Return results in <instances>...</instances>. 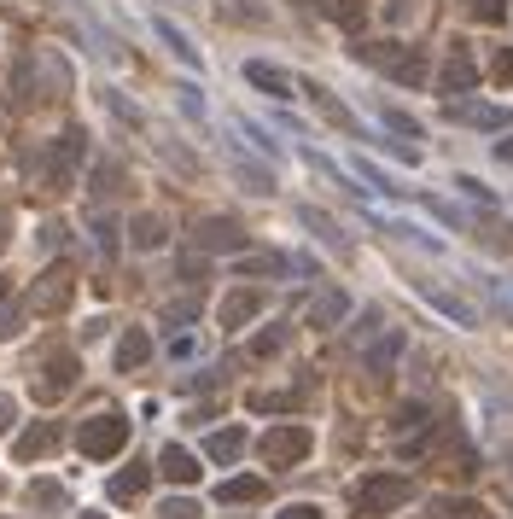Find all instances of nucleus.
I'll list each match as a JSON object with an SVG mask.
<instances>
[{
    "instance_id": "a878e982",
    "label": "nucleus",
    "mask_w": 513,
    "mask_h": 519,
    "mask_svg": "<svg viewBox=\"0 0 513 519\" xmlns=\"http://www.w3.org/2000/svg\"><path fill=\"white\" fill-rule=\"evenodd\" d=\"M105 105H111V111H117L123 123H140V111H135L129 100H123V94H111V88H105Z\"/></svg>"
},
{
    "instance_id": "aec40b11",
    "label": "nucleus",
    "mask_w": 513,
    "mask_h": 519,
    "mask_svg": "<svg viewBox=\"0 0 513 519\" xmlns=\"http://www.w3.org/2000/svg\"><path fill=\"white\" fill-rule=\"evenodd\" d=\"M280 257H240V275H280Z\"/></svg>"
},
{
    "instance_id": "4468645a",
    "label": "nucleus",
    "mask_w": 513,
    "mask_h": 519,
    "mask_svg": "<svg viewBox=\"0 0 513 519\" xmlns=\"http://www.w3.org/2000/svg\"><path fill=\"white\" fill-rule=\"evenodd\" d=\"M129 240H135L140 251H158V245L170 240V234H164V216H152V210L135 216V222H129Z\"/></svg>"
},
{
    "instance_id": "6e6552de",
    "label": "nucleus",
    "mask_w": 513,
    "mask_h": 519,
    "mask_svg": "<svg viewBox=\"0 0 513 519\" xmlns=\"http://www.w3.org/2000/svg\"><path fill=\"white\" fill-rule=\"evenodd\" d=\"M146 356H152V333H146V327H129V333L117 339V356H111V362H117V374H135Z\"/></svg>"
},
{
    "instance_id": "a211bd4d",
    "label": "nucleus",
    "mask_w": 513,
    "mask_h": 519,
    "mask_svg": "<svg viewBox=\"0 0 513 519\" xmlns=\"http://www.w3.org/2000/svg\"><path fill=\"white\" fill-rule=\"evenodd\" d=\"M344 310H350V304H344V292H327V298L309 310V327H333V321H344Z\"/></svg>"
},
{
    "instance_id": "9b49d317",
    "label": "nucleus",
    "mask_w": 513,
    "mask_h": 519,
    "mask_svg": "<svg viewBox=\"0 0 513 519\" xmlns=\"http://www.w3.org/2000/svg\"><path fill=\"white\" fill-rule=\"evenodd\" d=\"M146 485H152V467H129V473H117V479L105 485V496H111V502H135Z\"/></svg>"
},
{
    "instance_id": "2f4dec72",
    "label": "nucleus",
    "mask_w": 513,
    "mask_h": 519,
    "mask_svg": "<svg viewBox=\"0 0 513 519\" xmlns=\"http://www.w3.org/2000/svg\"><path fill=\"white\" fill-rule=\"evenodd\" d=\"M82 519H105V514H82Z\"/></svg>"
},
{
    "instance_id": "cd10ccee",
    "label": "nucleus",
    "mask_w": 513,
    "mask_h": 519,
    "mask_svg": "<svg viewBox=\"0 0 513 519\" xmlns=\"http://www.w3.org/2000/svg\"><path fill=\"white\" fill-rule=\"evenodd\" d=\"M158 514H164V519H193V514H199V508H193V502H164Z\"/></svg>"
},
{
    "instance_id": "9d476101",
    "label": "nucleus",
    "mask_w": 513,
    "mask_h": 519,
    "mask_svg": "<svg viewBox=\"0 0 513 519\" xmlns=\"http://www.w3.org/2000/svg\"><path fill=\"white\" fill-rule=\"evenodd\" d=\"M70 385H76V356H53V362H47V374H41V397H59V391H70Z\"/></svg>"
},
{
    "instance_id": "ddd939ff",
    "label": "nucleus",
    "mask_w": 513,
    "mask_h": 519,
    "mask_svg": "<svg viewBox=\"0 0 513 519\" xmlns=\"http://www.w3.org/2000/svg\"><path fill=\"white\" fill-rule=\"evenodd\" d=\"M245 82H251V88H263V94H274V100H286V94H292V82H286L274 65H257V59L245 65Z\"/></svg>"
},
{
    "instance_id": "2eb2a0df",
    "label": "nucleus",
    "mask_w": 513,
    "mask_h": 519,
    "mask_svg": "<svg viewBox=\"0 0 513 519\" xmlns=\"http://www.w3.org/2000/svg\"><path fill=\"white\" fill-rule=\"evenodd\" d=\"M263 496H269V479H228L216 490V502H228V508L234 502H263Z\"/></svg>"
},
{
    "instance_id": "412c9836",
    "label": "nucleus",
    "mask_w": 513,
    "mask_h": 519,
    "mask_svg": "<svg viewBox=\"0 0 513 519\" xmlns=\"http://www.w3.org/2000/svg\"><path fill=\"white\" fill-rule=\"evenodd\" d=\"M94 240L105 245V257L117 251V222H111V216H94Z\"/></svg>"
},
{
    "instance_id": "f03ea898",
    "label": "nucleus",
    "mask_w": 513,
    "mask_h": 519,
    "mask_svg": "<svg viewBox=\"0 0 513 519\" xmlns=\"http://www.w3.org/2000/svg\"><path fill=\"white\" fill-rule=\"evenodd\" d=\"M409 496H414L409 479H397V473H374V479L356 485V508H362V514H391V508H403Z\"/></svg>"
},
{
    "instance_id": "f8f14e48",
    "label": "nucleus",
    "mask_w": 513,
    "mask_h": 519,
    "mask_svg": "<svg viewBox=\"0 0 513 519\" xmlns=\"http://www.w3.org/2000/svg\"><path fill=\"white\" fill-rule=\"evenodd\" d=\"M205 455H210V461H240V455H245V432H240V426L210 432V438H205Z\"/></svg>"
},
{
    "instance_id": "39448f33",
    "label": "nucleus",
    "mask_w": 513,
    "mask_h": 519,
    "mask_svg": "<svg viewBox=\"0 0 513 519\" xmlns=\"http://www.w3.org/2000/svg\"><path fill=\"white\" fill-rule=\"evenodd\" d=\"M193 245H199V251H240L245 228L240 222H228V216H205V222L193 228Z\"/></svg>"
},
{
    "instance_id": "b1692460",
    "label": "nucleus",
    "mask_w": 513,
    "mask_h": 519,
    "mask_svg": "<svg viewBox=\"0 0 513 519\" xmlns=\"http://www.w3.org/2000/svg\"><path fill=\"white\" fill-rule=\"evenodd\" d=\"M473 12H479L484 24H502V18H508V6H502V0H473Z\"/></svg>"
},
{
    "instance_id": "7c9ffc66",
    "label": "nucleus",
    "mask_w": 513,
    "mask_h": 519,
    "mask_svg": "<svg viewBox=\"0 0 513 519\" xmlns=\"http://www.w3.org/2000/svg\"><path fill=\"white\" fill-rule=\"evenodd\" d=\"M280 519H321V514H315L309 502H298V508H286V514H280Z\"/></svg>"
},
{
    "instance_id": "dca6fc26",
    "label": "nucleus",
    "mask_w": 513,
    "mask_h": 519,
    "mask_svg": "<svg viewBox=\"0 0 513 519\" xmlns=\"http://www.w3.org/2000/svg\"><path fill=\"white\" fill-rule=\"evenodd\" d=\"M257 310H263V298H257V292H234V298L222 304V327H245Z\"/></svg>"
},
{
    "instance_id": "f3484780",
    "label": "nucleus",
    "mask_w": 513,
    "mask_h": 519,
    "mask_svg": "<svg viewBox=\"0 0 513 519\" xmlns=\"http://www.w3.org/2000/svg\"><path fill=\"white\" fill-rule=\"evenodd\" d=\"M473 76H479L473 59H467V53H455V59L444 65V88H449V94H461V88H473Z\"/></svg>"
},
{
    "instance_id": "5701e85b",
    "label": "nucleus",
    "mask_w": 513,
    "mask_h": 519,
    "mask_svg": "<svg viewBox=\"0 0 513 519\" xmlns=\"http://www.w3.org/2000/svg\"><path fill=\"white\" fill-rule=\"evenodd\" d=\"M158 35H164V41H170L175 53H181V59H187V65H193V59H199V53H193V47H187V41H181V30H175V24H158Z\"/></svg>"
},
{
    "instance_id": "20e7f679",
    "label": "nucleus",
    "mask_w": 513,
    "mask_h": 519,
    "mask_svg": "<svg viewBox=\"0 0 513 519\" xmlns=\"http://www.w3.org/2000/svg\"><path fill=\"white\" fill-rule=\"evenodd\" d=\"M257 450H263L269 467H292V461H304V455H309V432H304V426H274Z\"/></svg>"
},
{
    "instance_id": "0eeeda50",
    "label": "nucleus",
    "mask_w": 513,
    "mask_h": 519,
    "mask_svg": "<svg viewBox=\"0 0 513 519\" xmlns=\"http://www.w3.org/2000/svg\"><path fill=\"white\" fill-rule=\"evenodd\" d=\"M53 444H59V420H35L30 432L12 444V461H41V455L53 450Z\"/></svg>"
},
{
    "instance_id": "423d86ee",
    "label": "nucleus",
    "mask_w": 513,
    "mask_h": 519,
    "mask_svg": "<svg viewBox=\"0 0 513 519\" xmlns=\"http://www.w3.org/2000/svg\"><path fill=\"white\" fill-rule=\"evenodd\" d=\"M65 298H70V275H65V269H47V275H41V286L24 298V315H47V310H59Z\"/></svg>"
},
{
    "instance_id": "4be33fe9",
    "label": "nucleus",
    "mask_w": 513,
    "mask_h": 519,
    "mask_svg": "<svg viewBox=\"0 0 513 519\" xmlns=\"http://www.w3.org/2000/svg\"><path fill=\"white\" fill-rule=\"evenodd\" d=\"M12 333H24V310H12V304H0V339H12Z\"/></svg>"
},
{
    "instance_id": "1a4fd4ad",
    "label": "nucleus",
    "mask_w": 513,
    "mask_h": 519,
    "mask_svg": "<svg viewBox=\"0 0 513 519\" xmlns=\"http://www.w3.org/2000/svg\"><path fill=\"white\" fill-rule=\"evenodd\" d=\"M158 473H164L170 485H193V479H199V461L181 450V444H170V450L158 455Z\"/></svg>"
},
{
    "instance_id": "c756f323",
    "label": "nucleus",
    "mask_w": 513,
    "mask_h": 519,
    "mask_svg": "<svg viewBox=\"0 0 513 519\" xmlns=\"http://www.w3.org/2000/svg\"><path fill=\"white\" fill-rule=\"evenodd\" d=\"M18 415V403H12V397H6V391H0V432H6V420Z\"/></svg>"
},
{
    "instance_id": "f257e3e1",
    "label": "nucleus",
    "mask_w": 513,
    "mask_h": 519,
    "mask_svg": "<svg viewBox=\"0 0 513 519\" xmlns=\"http://www.w3.org/2000/svg\"><path fill=\"white\" fill-rule=\"evenodd\" d=\"M123 444H129V420L117 415V409L88 415L82 420V432H76V450L88 455V461H105V455H117Z\"/></svg>"
},
{
    "instance_id": "7ed1b4c3",
    "label": "nucleus",
    "mask_w": 513,
    "mask_h": 519,
    "mask_svg": "<svg viewBox=\"0 0 513 519\" xmlns=\"http://www.w3.org/2000/svg\"><path fill=\"white\" fill-rule=\"evenodd\" d=\"M362 59L379 65V70H391L397 82H426V59L409 53V47H391V41H385V47H362Z\"/></svg>"
},
{
    "instance_id": "393cba45",
    "label": "nucleus",
    "mask_w": 513,
    "mask_h": 519,
    "mask_svg": "<svg viewBox=\"0 0 513 519\" xmlns=\"http://www.w3.org/2000/svg\"><path fill=\"white\" fill-rule=\"evenodd\" d=\"M175 321H199V304H193V298H187V304H170V310H164V327H175Z\"/></svg>"
},
{
    "instance_id": "bb28decb",
    "label": "nucleus",
    "mask_w": 513,
    "mask_h": 519,
    "mask_svg": "<svg viewBox=\"0 0 513 519\" xmlns=\"http://www.w3.org/2000/svg\"><path fill=\"white\" fill-rule=\"evenodd\" d=\"M490 76H496V82H513V47H508V53H496V59H490Z\"/></svg>"
},
{
    "instance_id": "c85d7f7f",
    "label": "nucleus",
    "mask_w": 513,
    "mask_h": 519,
    "mask_svg": "<svg viewBox=\"0 0 513 519\" xmlns=\"http://www.w3.org/2000/svg\"><path fill=\"white\" fill-rule=\"evenodd\" d=\"M280 339H286V333H263V339H257V356H274V350H280Z\"/></svg>"
},
{
    "instance_id": "6ab92c4d",
    "label": "nucleus",
    "mask_w": 513,
    "mask_h": 519,
    "mask_svg": "<svg viewBox=\"0 0 513 519\" xmlns=\"http://www.w3.org/2000/svg\"><path fill=\"white\" fill-rule=\"evenodd\" d=\"M333 18H339L344 30H362V18H368V6H362V0H333Z\"/></svg>"
}]
</instances>
